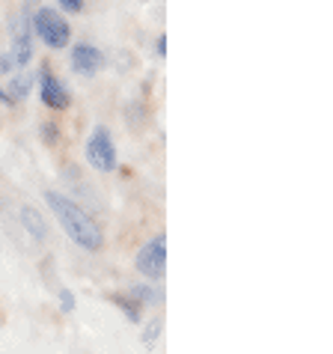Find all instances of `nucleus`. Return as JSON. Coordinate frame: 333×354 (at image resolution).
I'll list each match as a JSON object with an SVG mask.
<instances>
[{
  "label": "nucleus",
  "instance_id": "423d86ee",
  "mask_svg": "<svg viewBox=\"0 0 333 354\" xmlns=\"http://www.w3.org/2000/svg\"><path fill=\"white\" fill-rule=\"evenodd\" d=\"M39 95H42V102L48 107H54V111H60V107L68 104L66 86H63L60 77L51 72V68H42V72H39Z\"/></svg>",
  "mask_w": 333,
  "mask_h": 354
},
{
  "label": "nucleus",
  "instance_id": "6e6552de",
  "mask_svg": "<svg viewBox=\"0 0 333 354\" xmlns=\"http://www.w3.org/2000/svg\"><path fill=\"white\" fill-rule=\"evenodd\" d=\"M18 221L24 223V230L33 235L36 241H45V235H48V226H45V221H42V214H39L33 205H21L18 209Z\"/></svg>",
  "mask_w": 333,
  "mask_h": 354
},
{
  "label": "nucleus",
  "instance_id": "f3484780",
  "mask_svg": "<svg viewBox=\"0 0 333 354\" xmlns=\"http://www.w3.org/2000/svg\"><path fill=\"white\" fill-rule=\"evenodd\" d=\"M6 102H9V98H6V90L0 86V104H6Z\"/></svg>",
  "mask_w": 333,
  "mask_h": 354
},
{
  "label": "nucleus",
  "instance_id": "f03ea898",
  "mask_svg": "<svg viewBox=\"0 0 333 354\" xmlns=\"http://www.w3.org/2000/svg\"><path fill=\"white\" fill-rule=\"evenodd\" d=\"M33 27H36L39 39H42L48 48H66L68 45V36H72V30H68V24H66V18L57 12V9H48V6H42L33 15Z\"/></svg>",
  "mask_w": 333,
  "mask_h": 354
},
{
  "label": "nucleus",
  "instance_id": "20e7f679",
  "mask_svg": "<svg viewBox=\"0 0 333 354\" xmlns=\"http://www.w3.org/2000/svg\"><path fill=\"white\" fill-rule=\"evenodd\" d=\"M9 27H12V48H9V63L18 66V68H24L27 63H30V57H33V33H30V21H27V15L24 12H15L12 15V21H9Z\"/></svg>",
  "mask_w": 333,
  "mask_h": 354
},
{
  "label": "nucleus",
  "instance_id": "7ed1b4c3",
  "mask_svg": "<svg viewBox=\"0 0 333 354\" xmlns=\"http://www.w3.org/2000/svg\"><path fill=\"white\" fill-rule=\"evenodd\" d=\"M86 158H90V164L102 173L116 170V146H113V137L104 125H99L90 140H86Z\"/></svg>",
  "mask_w": 333,
  "mask_h": 354
},
{
  "label": "nucleus",
  "instance_id": "2eb2a0df",
  "mask_svg": "<svg viewBox=\"0 0 333 354\" xmlns=\"http://www.w3.org/2000/svg\"><path fill=\"white\" fill-rule=\"evenodd\" d=\"M60 6L66 9V12H81V9H84V0H60Z\"/></svg>",
  "mask_w": 333,
  "mask_h": 354
},
{
  "label": "nucleus",
  "instance_id": "f257e3e1",
  "mask_svg": "<svg viewBox=\"0 0 333 354\" xmlns=\"http://www.w3.org/2000/svg\"><path fill=\"white\" fill-rule=\"evenodd\" d=\"M45 203L51 205V212H54V218L60 221V226L66 230V235L72 239L81 250H102V244H104V235L99 230V223H95L90 214H86L81 205H75L68 196L63 194H57V191H48L45 194Z\"/></svg>",
  "mask_w": 333,
  "mask_h": 354
},
{
  "label": "nucleus",
  "instance_id": "4468645a",
  "mask_svg": "<svg viewBox=\"0 0 333 354\" xmlns=\"http://www.w3.org/2000/svg\"><path fill=\"white\" fill-rule=\"evenodd\" d=\"M42 137H45V143H57V125L54 122H45L42 125Z\"/></svg>",
  "mask_w": 333,
  "mask_h": 354
},
{
  "label": "nucleus",
  "instance_id": "9d476101",
  "mask_svg": "<svg viewBox=\"0 0 333 354\" xmlns=\"http://www.w3.org/2000/svg\"><path fill=\"white\" fill-rule=\"evenodd\" d=\"M111 301H113L116 307H120V310L125 313V319H129L131 324H140V319H143V307L131 298V295H113Z\"/></svg>",
  "mask_w": 333,
  "mask_h": 354
},
{
  "label": "nucleus",
  "instance_id": "dca6fc26",
  "mask_svg": "<svg viewBox=\"0 0 333 354\" xmlns=\"http://www.w3.org/2000/svg\"><path fill=\"white\" fill-rule=\"evenodd\" d=\"M155 51H158V54H161V57H164V54H166V36H164V33H161V36H158V42H155Z\"/></svg>",
  "mask_w": 333,
  "mask_h": 354
},
{
  "label": "nucleus",
  "instance_id": "39448f33",
  "mask_svg": "<svg viewBox=\"0 0 333 354\" xmlns=\"http://www.w3.org/2000/svg\"><path fill=\"white\" fill-rule=\"evenodd\" d=\"M137 271L146 274L149 280H161L166 271V239L164 235H155L149 244H143L140 253H137Z\"/></svg>",
  "mask_w": 333,
  "mask_h": 354
},
{
  "label": "nucleus",
  "instance_id": "0eeeda50",
  "mask_svg": "<svg viewBox=\"0 0 333 354\" xmlns=\"http://www.w3.org/2000/svg\"><path fill=\"white\" fill-rule=\"evenodd\" d=\"M102 66H104V54L99 48H93V45H75L72 48V68L77 75L90 77V75L99 72Z\"/></svg>",
  "mask_w": 333,
  "mask_h": 354
},
{
  "label": "nucleus",
  "instance_id": "f8f14e48",
  "mask_svg": "<svg viewBox=\"0 0 333 354\" xmlns=\"http://www.w3.org/2000/svg\"><path fill=\"white\" fill-rule=\"evenodd\" d=\"M161 328H164L161 319H152V322H149V328L143 330V342H146V346H149V348L155 346V339L161 337Z\"/></svg>",
  "mask_w": 333,
  "mask_h": 354
},
{
  "label": "nucleus",
  "instance_id": "1a4fd4ad",
  "mask_svg": "<svg viewBox=\"0 0 333 354\" xmlns=\"http://www.w3.org/2000/svg\"><path fill=\"white\" fill-rule=\"evenodd\" d=\"M30 86H33V77L21 72V75H15L12 81H9V90H6V98L9 102H24L27 95H30Z\"/></svg>",
  "mask_w": 333,
  "mask_h": 354
},
{
  "label": "nucleus",
  "instance_id": "9b49d317",
  "mask_svg": "<svg viewBox=\"0 0 333 354\" xmlns=\"http://www.w3.org/2000/svg\"><path fill=\"white\" fill-rule=\"evenodd\" d=\"M129 295H131L137 304H140V307H143V304H155V301H158V292L149 289V286H131Z\"/></svg>",
  "mask_w": 333,
  "mask_h": 354
},
{
  "label": "nucleus",
  "instance_id": "ddd939ff",
  "mask_svg": "<svg viewBox=\"0 0 333 354\" xmlns=\"http://www.w3.org/2000/svg\"><path fill=\"white\" fill-rule=\"evenodd\" d=\"M60 310L63 313H75V295L68 292V289L60 292Z\"/></svg>",
  "mask_w": 333,
  "mask_h": 354
}]
</instances>
